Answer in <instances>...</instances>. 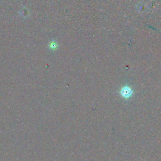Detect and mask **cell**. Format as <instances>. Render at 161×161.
Here are the masks:
<instances>
[{"label":"cell","mask_w":161,"mask_h":161,"mask_svg":"<svg viewBox=\"0 0 161 161\" xmlns=\"http://www.w3.org/2000/svg\"><path fill=\"white\" fill-rule=\"evenodd\" d=\"M120 93L121 96L125 97V98H129V97H130L132 95V90H131L129 87L126 86L121 89Z\"/></svg>","instance_id":"obj_1"}]
</instances>
